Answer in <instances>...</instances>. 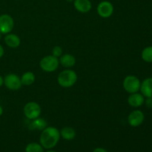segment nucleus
<instances>
[{"mask_svg":"<svg viewBox=\"0 0 152 152\" xmlns=\"http://www.w3.org/2000/svg\"><path fill=\"white\" fill-rule=\"evenodd\" d=\"M2 113H3V109H2V108H1V105H0V116L2 114Z\"/></svg>","mask_w":152,"mask_h":152,"instance_id":"25","label":"nucleus"},{"mask_svg":"<svg viewBox=\"0 0 152 152\" xmlns=\"http://www.w3.org/2000/svg\"><path fill=\"white\" fill-rule=\"evenodd\" d=\"M77 81V74L72 70H65L59 73L57 82L62 88L72 87Z\"/></svg>","mask_w":152,"mask_h":152,"instance_id":"2","label":"nucleus"},{"mask_svg":"<svg viewBox=\"0 0 152 152\" xmlns=\"http://www.w3.org/2000/svg\"><path fill=\"white\" fill-rule=\"evenodd\" d=\"M47 122L42 118H38L34 119L33 121L28 126L31 130H37V131H42L47 127Z\"/></svg>","mask_w":152,"mask_h":152,"instance_id":"14","label":"nucleus"},{"mask_svg":"<svg viewBox=\"0 0 152 152\" xmlns=\"http://www.w3.org/2000/svg\"><path fill=\"white\" fill-rule=\"evenodd\" d=\"M60 137L59 131L56 128L50 126L42 131L39 142L42 146L45 149H52L57 145Z\"/></svg>","mask_w":152,"mask_h":152,"instance_id":"1","label":"nucleus"},{"mask_svg":"<svg viewBox=\"0 0 152 152\" xmlns=\"http://www.w3.org/2000/svg\"><path fill=\"white\" fill-rule=\"evenodd\" d=\"M96 11L102 18H109L114 12V6L110 1H102L98 4Z\"/></svg>","mask_w":152,"mask_h":152,"instance_id":"8","label":"nucleus"},{"mask_svg":"<svg viewBox=\"0 0 152 152\" xmlns=\"http://www.w3.org/2000/svg\"><path fill=\"white\" fill-rule=\"evenodd\" d=\"M14 26L13 19L10 15L2 14L0 16V32L2 34L10 33Z\"/></svg>","mask_w":152,"mask_h":152,"instance_id":"6","label":"nucleus"},{"mask_svg":"<svg viewBox=\"0 0 152 152\" xmlns=\"http://www.w3.org/2000/svg\"><path fill=\"white\" fill-rule=\"evenodd\" d=\"M4 42L11 48H16L20 45V39L17 35L13 34H7L4 37Z\"/></svg>","mask_w":152,"mask_h":152,"instance_id":"13","label":"nucleus"},{"mask_svg":"<svg viewBox=\"0 0 152 152\" xmlns=\"http://www.w3.org/2000/svg\"><path fill=\"white\" fill-rule=\"evenodd\" d=\"M59 63L65 68H71L76 64V58L73 55L66 53L61 56Z\"/></svg>","mask_w":152,"mask_h":152,"instance_id":"15","label":"nucleus"},{"mask_svg":"<svg viewBox=\"0 0 152 152\" xmlns=\"http://www.w3.org/2000/svg\"><path fill=\"white\" fill-rule=\"evenodd\" d=\"M67 1H74V0H67Z\"/></svg>","mask_w":152,"mask_h":152,"instance_id":"28","label":"nucleus"},{"mask_svg":"<svg viewBox=\"0 0 152 152\" xmlns=\"http://www.w3.org/2000/svg\"><path fill=\"white\" fill-rule=\"evenodd\" d=\"M20 80L22 85H23V86H31L35 81V75H34V73L28 71L22 76Z\"/></svg>","mask_w":152,"mask_h":152,"instance_id":"17","label":"nucleus"},{"mask_svg":"<svg viewBox=\"0 0 152 152\" xmlns=\"http://www.w3.org/2000/svg\"><path fill=\"white\" fill-rule=\"evenodd\" d=\"M3 84H4V79L0 76V87H1Z\"/></svg>","mask_w":152,"mask_h":152,"instance_id":"24","label":"nucleus"},{"mask_svg":"<svg viewBox=\"0 0 152 152\" xmlns=\"http://www.w3.org/2000/svg\"><path fill=\"white\" fill-rule=\"evenodd\" d=\"M52 53H53V56H54L55 57H59L62 54V48L59 46H55L53 50H52Z\"/></svg>","mask_w":152,"mask_h":152,"instance_id":"20","label":"nucleus"},{"mask_svg":"<svg viewBox=\"0 0 152 152\" xmlns=\"http://www.w3.org/2000/svg\"><path fill=\"white\" fill-rule=\"evenodd\" d=\"M4 83L6 87L12 91H16L22 87L21 80L16 74H9L4 77Z\"/></svg>","mask_w":152,"mask_h":152,"instance_id":"7","label":"nucleus"},{"mask_svg":"<svg viewBox=\"0 0 152 152\" xmlns=\"http://www.w3.org/2000/svg\"><path fill=\"white\" fill-rule=\"evenodd\" d=\"M145 119L144 114L140 110H135L131 112L128 117V122L132 127H138L142 124Z\"/></svg>","mask_w":152,"mask_h":152,"instance_id":"9","label":"nucleus"},{"mask_svg":"<svg viewBox=\"0 0 152 152\" xmlns=\"http://www.w3.org/2000/svg\"><path fill=\"white\" fill-rule=\"evenodd\" d=\"M4 55V48H3L2 46L0 45V58Z\"/></svg>","mask_w":152,"mask_h":152,"instance_id":"23","label":"nucleus"},{"mask_svg":"<svg viewBox=\"0 0 152 152\" xmlns=\"http://www.w3.org/2000/svg\"><path fill=\"white\" fill-rule=\"evenodd\" d=\"M59 65V61L57 57H55L53 55L44 56L40 60L39 65L42 70L45 72H54L56 71Z\"/></svg>","mask_w":152,"mask_h":152,"instance_id":"3","label":"nucleus"},{"mask_svg":"<svg viewBox=\"0 0 152 152\" xmlns=\"http://www.w3.org/2000/svg\"><path fill=\"white\" fill-rule=\"evenodd\" d=\"M23 111L26 118L33 120L39 117L41 114V107L37 102H29L25 104Z\"/></svg>","mask_w":152,"mask_h":152,"instance_id":"5","label":"nucleus"},{"mask_svg":"<svg viewBox=\"0 0 152 152\" xmlns=\"http://www.w3.org/2000/svg\"><path fill=\"white\" fill-rule=\"evenodd\" d=\"M147 99L144 101L147 108H152V96L151 97H146Z\"/></svg>","mask_w":152,"mask_h":152,"instance_id":"21","label":"nucleus"},{"mask_svg":"<svg viewBox=\"0 0 152 152\" xmlns=\"http://www.w3.org/2000/svg\"><path fill=\"white\" fill-rule=\"evenodd\" d=\"M1 35H2V34H1V33L0 32V39H1Z\"/></svg>","mask_w":152,"mask_h":152,"instance_id":"27","label":"nucleus"},{"mask_svg":"<svg viewBox=\"0 0 152 152\" xmlns=\"http://www.w3.org/2000/svg\"><path fill=\"white\" fill-rule=\"evenodd\" d=\"M141 93L145 97H151L152 96V77H149L142 81L140 85Z\"/></svg>","mask_w":152,"mask_h":152,"instance_id":"12","label":"nucleus"},{"mask_svg":"<svg viewBox=\"0 0 152 152\" xmlns=\"http://www.w3.org/2000/svg\"><path fill=\"white\" fill-rule=\"evenodd\" d=\"M46 152H56L55 151H52V150H49V151H47Z\"/></svg>","mask_w":152,"mask_h":152,"instance_id":"26","label":"nucleus"},{"mask_svg":"<svg viewBox=\"0 0 152 152\" xmlns=\"http://www.w3.org/2000/svg\"><path fill=\"white\" fill-rule=\"evenodd\" d=\"M123 88L129 94L138 92L140 88V81L137 77L133 75L127 76L123 80Z\"/></svg>","mask_w":152,"mask_h":152,"instance_id":"4","label":"nucleus"},{"mask_svg":"<svg viewBox=\"0 0 152 152\" xmlns=\"http://www.w3.org/2000/svg\"><path fill=\"white\" fill-rule=\"evenodd\" d=\"M74 6L77 11L82 13L89 12L92 7L90 0H74Z\"/></svg>","mask_w":152,"mask_h":152,"instance_id":"10","label":"nucleus"},{"mask_svg":"<svg viewBox=\"0 0 152 152\" xmlns=\"http://www.w3.org/2000/svg\"><path fill=\"white\" fill-rule=\"evenodd\" d=\"M60 137L65 140H72L76 137V132L73 128L65 127L60 131Z\"/></svg>","mask_w":152,"mask_h":152,"instance_id":"16","label":"nucleus"},{"mask_svg":"<svg viewBox=\"0 0 152 152\" xmlns=\"http://www.w3.org/2000/svg\"><path fill=\"white\" fill-rule=\"evenodd\" d=\"M142 59L146 62H152V46L145 48L141 53Z\"/></svg>","mask_w":152,"mask_h":152,"instance_id":"19","label":"nucleus"},{"mask_svg":"<svg viewBox=\"0 0 152 152\" xmlns=\"http://www.w3.org/2000/svg\"><path fill=\"white\" fill-rule=\"evenodd\" d=\"M93 152H108V151H107L106 149H105V148L99 147V148H95V149L93 151Z\"/></svg>","mask_w":152,"mask_h":152,"instance_id":"22","label":"nucleus"},{"mask_svg":"<svg viewBox=\"0 0 152 152\" xmlns=\"http://www.w3.org/2000/svg\"><path fill=\"white\" fill-rule=\"evenodd\" d=\"M25 152H44V148L40 143L31 142L25 147Z\"/></svg>","mask_w":152,"mask_h":152,"instance_id":"18","label":"nucleus"},{"mask_svg":"<svg viewBox=\"0 0 152 152\" xmlns=\"http://www.w3.org/2000/svg\"><path fill=\"white\" fill-rule=\"evenodd\" d=\"M144 101H145V99H144L143 95L137 93V92L131 94V95H129V96L128 97V103L134 108L140 107L144 103Z\"/></svg>","mask_w":152,"mask_h":152,"instance_id":"11","label":"nucleus"}]
</instances>
